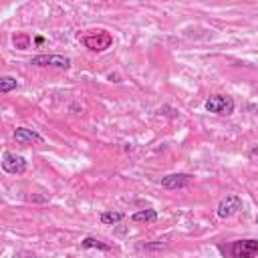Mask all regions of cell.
<instances>
[{
    "mask_svg": "<svg viewBox=\"0 0 258 258\" xmlns=\"http://www.w3.org/2000/svg\"><path fill=\"white\" fill-rule=\"evenodd\" d=\"M81 42L89 48V50H95V52H103L111 46L113 42V36L107 32V30H89V34H85L81 38Z\"/></svg>",
    "mask_w": 258,
    "mask_h": 258,
    "instance_id": "obj_1",
    "label": "cell"
},
{
    "mask_svg": "<svg viewBox=\"0 0 258 258\" xmlns=\"http://www.w3.org/2000/svg\"><path fill=\"white\" fill-rule=\"evenodd\" d=\"M234 107H236V103L228 95H212L206 101V111H210L214 115H222V117L232 115L234 113Z\"/></svg>",
    "mask_w": 258,
    "mask_h": 258,
    "instance_id": "obj_2",
    "label": "cell"
},
{
    "mask_svg": "<svg viewBox=\"0 0 258 258\" xmlns=\"http://www.w3.org/2000/svg\"><path fill=\"white\" fill-rule=\"evenodd\" d=\"M232 258H256L258 256V240L248 238V240H236L230 246Z\"/></svg>",
    "mask_w": 258,
    "mask_h": 258,
    "instance_id": "obj_3",
    "label": "cell"
},
{
    "mask_svg": "<svg viewBox=\"0 0 258 258\" xmlns=\"http://www.w3.org/2000/svg\"><path fill=\"white\" fill-rule=\"evenodd\" d=\"M240 210H242V198H240V196H236V194H230V196H226V198L218 204L216 214H218V218L228 220V218L236 216Z\"/></svg>",
    "mask_w": 258,
    "mask_h": 258,
    "instance_id": "obj_4",
    "label": "cell"
},
{
    "mask_svg": "<svg viewBox=\"0 0 258 258\" xmlns=\"http://www.w3.org/2000/svg\"><path fill=\"white\" fill-rule=\"evenodd\" d=\"M30 64L34 67H54V69H69L71 67V58L64 54H36L32 56Z\"/></svg>",
    "mask_w": 258,
    "mask_h": 258,
    "instance_id": "obj_5",
    "label": "cell"
},
{
    "mask_svg": "<svg viewBox=\"0 0 258 258\" xmlns=\"http://www.w3.org/2000/svg\"><path fill=\"white\" fill-rule=\"evenodd\" d=\"M2 169L8 173H24L26 171V159L22 155H16L12 151H4L2 155Z\"/></svg>",
    "mask_w": 258,
    "mask_h": 258,
    "instance_id": "obj_6",
    "label": "cell"
},
{
    "mask_svg": "<svg viewBox=\"0 0 258 258\" xmlns=\"http://www.w3.org/2000/svg\"><path fill=\"white\" fill-rule=\"evenodd\" d=\"M191 181H194L191 173H169V175L161 177V185L167 189H179V187L189 185Z\"/></svg>",
    "mask_w": 258,
    "mask_h": 258,
    "instance_id": "obj_7",
    "label": "cell"
},
{
    "mask_svg": "<svg viewBox=\"0 0 258 258\" xmlns=\"http://www.w3.org/2000/svg\"><path fill=\"white\" fill-rule=\"evenodd\" d=\"M14 139H16V143H20V145L42 143V137H40L36 131H32V129H24V127H16V131H14Z\"/></svg>",
    "mask_w": 258,
    "mask_h": 258,
    "instance_id": "obj_8",
    "label": "cell"
},
{
    "mask_svg": "<svg viewBox=\"0 0 258 258\" xmlns=\"http://www.w3.org/2000/svg\"><path fill=\"white\" fill-rule=\"evenodd\" d=\"M131 220H133L135 224H151V222L157 220V212L151 210V208H147V210H139V212H135V214L131 216Z\"/></svg>",
    "mask_w": 258,
    "mask_h": 258,
    "instance_id": "obj_9",
    "label": "cell"
},
{
    "mask_svg": "<svg viewBox=\"0 0 258 258\" xmlns=\"http://www.w3.org/2000/svg\"><path fill=\"white\" fill-rule=\"evenodd\" d=\"M81 246H83V248H99V250H105V252L111 250L109 244H105V242H101V240H97V238H85V240L81 242Z\"/></svg>",
    "mask_w": 258,
    "mask_h": 258,
    "instance_id": "obj_10",
    "label": "cell"
},
{
    "mask_svg": "<svg viewBox=\"0 0 258 258\" xmlns=\"http://www.w3.org/2000/svg\"><path fill=\"white\" fill-rule=\"evenodd\" d=\"M123 218H125L123 212H103V214H101V222H103V224H117V222H121Z\"/></svg>",
    "mask_w": 258,
    "mask_h": 258,
    "instance_id": "obj_11",
    "label": "cell"
},
{
    "mask_svg": "<svg viewBox=\"0 0 258 258\" xmlns=\"http://www.w3.org/2000/svg\"><path fill=\"white\" fill-rule=\"evenodd\" d=\"M16 85H18V83H16L14 77H2V79H0V91H2V93H10L12 89H16Z\"/></svg>",
    "mask_w": 258,
    "mask_h": 258,
    "instance_id": "obj_12",
    "label": "cell"
},
{
    "mask_svg": "<svg viewBox=\"0 0 258 258\" xmlns=\"http://www.w3.org/2000/svg\"><path fill=\"white\" fill-rule=\"evenodd\" d=\"M28 42H30V38H28L26 34H18V36H14V44H16V48H28Z\"/></svg>",
    "mask_w": 258,
    "mask_h": 258,
    "instance_id": "obj_13",
    "label": "cell"
},
{
    "mask_svg": "<svg viewBox=\"0 0 258 258\" xmlns=\"http://www.w3.org/2000/svg\"><path fill=\"white\" fill-rule=\"evenodd\" d=\"M256 224H258V218H256Z\"/></svg>",
    "mask_w": 258,
    "mask_h": 258,
    "instance_id": "obj_14",
    "label": "cell"
}]
</instances>
